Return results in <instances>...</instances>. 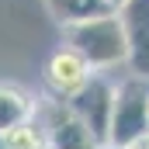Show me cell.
Segmentation results:
<instances>
[{"label": "cell", "instance_id": "obj_13", "mask_svg": "<svg viewBox=\"0 0 149 149\" xmlns=\"http://www.w3.org/2000/svg\"><path fill=\"white\" fill-rule=\"evenodd\" d=\"M0 149H7V146H3V139H0Z\"/></svg>", "mask_w": 149, "mask_h": 149}, {"label": "cell", "instance_id": "obj_12", "mask_svg": "<svg viewBox=\"0 0 149 149\" xmlns=\"http://www.w3.org/2000/svg\"><path fill=\"white\" fill-rule=\"evenodd\" d=\"M101 149H118V146H101Z\"/></svg>", "mask_w": 149, "mask_h": 149}, {"label": "cell", "instance_id": "obj_9", "mask_svg": "<svg viewBox=\"0 0 149 149\" xmlns=\"http://www.w3.org/2000/svg\"><path fill=\"white\" fill-rule=\"evenodd\" d=\"M0 139H3L7 149H49L45 128H42V121L35 114L24 118V121H17V125H10L7 132H0Z\"/></svg>", "mask_w": 149, "mask_h": 149}, {"label": "cell", "instance_id": "obj_1", "mask_svg": "<svg viewBox=\"0 0 149 149\" xmlns=\"http://www.w3.org/2000/svg\"><path fill=\"white\" fill-rule=\"evenodd\" d=\"M66 45L76 49L90 63V70H111L128 59V42H125V28H121L118 10L66 24Z\"/></svg>", "mask_w": 149, "mask_h": 149}, {"label": "cell", "instance_id": "obj_11", "mask_svg": "<svg viewBox=\"0 0 149 149\" xmlns=\"http://www.w3.org/2000/svg\"><path fill=\"white\" fill-rule=\"evenodd\" d=\"M104 3H108V7H111V10H118V7H121V3H125V0H104Z\"/></svg>", "mask_w": 149, "mask_h": 149}, {"label": "cell", "instance_id": "obj_2", "mask_svg": "<svg viewBox=\"0 0 149 149\" xmlns=\"http://www.w3.org/2000/svg\"><path fill=\"white\" fill-rule=\"evenodd\" d=\"M149 128V80L139 73L125 76L114 87L111 121H108V146H125Z\"/></svg>", "mask_w": 149, "mask_h": 149}, {"label": "cell", "instance_id": "obj_5", "mask_svg": "<svg viewBox=\"0 0 149 149\" xmlns=\"http://www.w3.org/2000/svg\"><path fill=\"white\" fill-rule=\"evenodd\" d=\"M125 42H128V66L132 73L149 80V0H125L118 7Z\"/></svg>", "mask_w": 149, "mask_h": 149}, {"label": "cell", "instance_id": "obj_8", "mask_svg": "<svg viewBox=\"0 0 149 149\" xmlns=\"http://www.w3.org/2000/svg\"><path fill=\"white\" fill-rule=\"evenodd\" d=\"M49 14L66 28L73 21H83V17H97V14H108L111 7L104 0H45Z\"/></svg>", "mask_w": 149, "mask_h": 149}, {"label": "cell", "instance_id": "obj_4", "mask_svg": "<svg viewBox=\"0 0 149 149\" xmlns=\"http://www.w3.org/2000/svg\"><path fill=\"white\" fill-rule=\"evenodd\" d=\"M66 104L73 108V114H80L87 121V128L108 146V121H111V104H114V83L104 80L101 70L87 76V83L66 97Z\"/></svg>", "mask_w": 149, "mask_h": 149}, {"label": "cell", "instance_id": "obj_6", "mask_svg": "<svg viewBox=\"0 0 149 149\" xmlns=\"http://www.w3.org/2000/svg\"><path fill=\"white\" fill-rule=\"evenodd\" d=\"M94 73L90 70V63L70 49V45H63L59 52H52V59H49V66H45V83H49V90H52V97H70L76 94L83 83H87V76Z\"/></svg>", "mask_w": 149, "mask_h": 149}, {"label": "cell", "instance_id": "obj_7", "mask_svg": "<svg viewBox=\"0 0 149 149\" xmlns=\"http://www.w3.org/2000/svg\"><path fill=\"white\" fill-rule=\"evenodd\" d=\"M35 114V101L28 90L14 87V83H0V132H7L10 125L24 121Z\"/></svg>", "mask_w": 149, "mask_h": 149}, {"label": "cell", "instance_id": "obj_10", "mask_svg": "<svg viewBox=\"0 0 149 149\" xmlns=\"http://www.w3.org/2000/svg\"><path fill=\"white\" fill-rule=\"evenodd\" d=\"M121 149H149V128H146V132H142V135H135L132 142H125V146H121Z\"/></svg>", "mask_w": 149, "mask_h": 149}, {"label": "cell", "instance_id": "obj_3", "mask_svg": "<svg viewBox=\"0 0 149 149\" xmlns=\"http://www.w3.org/2000/svg\"><path fill=\"white\" fill-rule=\"evenodd\" d=\"M35 118L45 128L49 149H101L104 142L87 128V121L73 114V108L63 97H52L45 104H35Z\"/></svg>", "mask_w": 149, "mask_h": 149}]
</instances>
